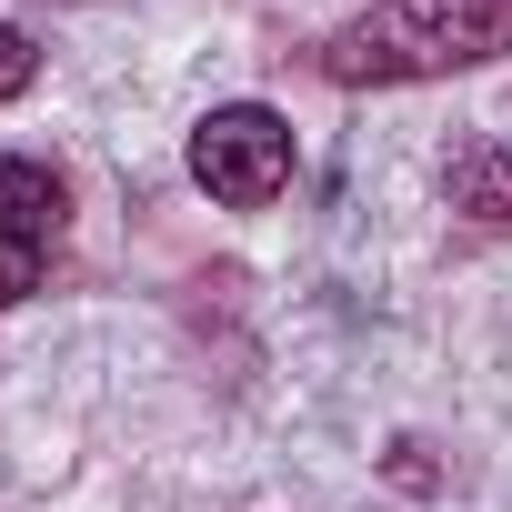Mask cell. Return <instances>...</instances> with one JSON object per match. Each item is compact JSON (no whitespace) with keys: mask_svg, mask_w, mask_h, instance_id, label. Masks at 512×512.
Here are the masks:
<instances>
[{"mask_svg":"<svg viewBox=\"0 0 512 512\" xmlns=\"http://www.w3.org/2000/svg\"><path fill=\"white\" fill-rule=\"evenodd\" d=\"M512 51V0H372L362 21H342L322 41V81L362 91V81H442L472 61Z\"/></svg>","mask_w":512,"mask_h":512,"instance_id":"1","label":"cell"},{"mask_svg":"<svg viewBox=\"0 0 512 512\" xmlns=\"http://www.w3.org/2000/svg\"><path fill=\"white\" fill-rule=\"evenodd\" d=\"M191 181H201L221 211H262V201H282V181H292V121L262 111V101L211 111V121L191 131Z\"/></svg>","mask_w":512,"mask_h":512,"instance_id":"2","label":"cell"},{"mask_svg":"<svg viewBox=\"0 0 512 512\" xmlns=\"http://www.w3.org/2000/svg\"><path fill=\"white\" fill-rule=\"evenodd\" d=\"M61 241V181L41 161H11L0 151V302H21Z\"/></svg>","mask_w":512,"mask_h":512,"instance_id":"3","label":"cell"},{"mask_svg":"<svg viewBox=\"0 0 512 512\" xmlns=\"http://www.w3.org/2000/svg\"><path fill=\"white\" fill-rule=\"evenodd\" d=\"M452 211L512 221V141H472V151L452 161Z\"/></svg>","mask_w":512,"mask_h":512,"instance_id":"4","label":"cell"},{"mask_svg":"<svg viewBox=\"0 0 512 512\" xmlns=\"http://www.w3.org/2000/svg\"><path fill=\"white\" fill-rule=\"evenodd\" d=\"M41 81V51H31V31H11V21H0V101H21Z\"/></svg>","mask_w":512,"mask_h":512,"instance_id":"5","label":"cell"}]
</instances>
